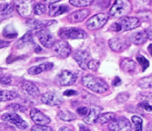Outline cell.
Here are the masks:
<instances>
[{
	"label": "cell",
	"mask_w": 152,
	"mask_h": 131,
	"mask_svg": "<svg viewBox=\"0 0 152 131\" xmlns=\"http://www.w3.org/2000/svg\"><path fill=\"white\" fill-rule=\"evenodd\" d=\"M60 131H62V130H71L70 128H68V127H61V128L59 129Z\"/></svg>",
	"instance_id": "49"
},
{
	"label": "cell",
	"mask_w": 152,
	"mask_h": 131,
	"mask_svg": "<svg viewBox=\"0 0 152 131\" xmlns=\"http://www.w3.org/2000/svg\"><path fill=\"white\" fill-rule=\"evenodd\" d=\"M15 7L9 3H1L0 4V16L2 17H8L11 16L14 12Z\"/></svg>",
	"instance_id": "26"
},
{
	"label": "cell",
	"mask_w": 152,
	"mask_h": 131,
	"mask_svg": "<svg viewBox=\"0 0 152 131\" xmlns=\"http://www.w3.org/2000/svg\"><path fill=\"white\" fill-rule=\"evenodd\" d=\"M145 31H146V33H147L148 39H152V28H148V29L145 30Z\"/></svg>",
	"instance_id": "46"
},
{
	"label": "cell",
	"mask_w": 152,
	"mask_h": 131,
	"mask_svg": "<svg viewBox=\"0 0 152 131\" xmlns=\"http://www.w3.org/2000/svg\"><path fill=\"white\" fill-rule=\"evenodd\" d=\"M22 89L25 91V92L28 94L29 96L32 97H38L39 95V88L36 86L34 83L29 81H25L22 84Z\"/></svg>",
	"instance_id": "23"
},
{
	"label": "cell",
	"mask_w": 152,
	"mask_h": 131,
	"mask_svg": "<svg viewBox=\"0 0 152 131\" xmlns=\"http://www.w3.org/2000/svg\"><path fill=\"white\" fill-rule=\"evenodd\" d=\"M138 108H143L146 111H152V94L143 93L138 96Z\"/></svg>",
	"instance_id": "16"
},
{
	"label": "cell",
	"mask_w": 152,
	"mask_h": 131,
	"mask_svg": "<svg viewBox=\"0 0 152 131\" xmlns=\"http://www.w3.org/2000/svg\"><path fill=\"white\" fill-rule=\"evenodd\" d=\"M14 7L20 16L29 18L34 12L33 0H13Z\"/></svg>",
	"instance_id": "4"
},
{
	"label": "cell",
	"mask_w": 152,
	"mask_h": 131,
	"mask_svg": "<svg viewBox=\"0 0 152 131\" xmlns=\"http://www.w3.org/2000/svg\"><path fill=\"white\" fill-rule=\"evenodd\" d=\"M1 119L6 122H9L13 124L16 127L20 129H26L28 127V124L24 119L21 118L20 115L16 114L15 112H11V114H4L1 115Z\"/></svg>",
	"instance_id": "8"
},
{
	"label": "cell",
	"mask_w": 152,
	"mask_h": 131,
	"mask_svg": "<svg viewBox=\"0 0 152 131\" xmlns=\"http://www.w3.org/2000/svg\"><path fill=\"white\" fill-rule=\"evenodd\" d=\"M11 82H12L11 75L5 74V75H2L1 77H0V83L3 84V85H10Z\"/></svg>",
	"instance_id": "40"
},
{
	"label": "cell",
	"mask_w": 152,
	"mask_h": 131,
	"mask_svg": "<svg viewBox=\"0 0 152 131\" xmlns=\"http://www.w3.org/2000/svg\"><path fill=\"white\" fill-rule=\"evenodd\" d=\"M7 109L13 111V112H16V111H25L26 108H25V106L19 105V103H12V105H9L7 106Z\"/></svg>",
	"instance_id": "36"
},
{
	"label": "cell",
	"mask_w": 152,
	"mask_h": 131,
	"mask_svg": "<svg viewBox=\"0 0 152 131\" xmlns=\"http://www.w3.org/2000/svg\"><path fill=\"white\" fill-rule=\"evenodd\" d=\"M68 11V7L66 5H56L53 4L50 5V8H48V12H50V16L51 17H56L59 16L65 12Z\"/></svg>",
	"instance_id": "24"
},
{
	"label": "cell",
	"mask_w": 152,
	"mask_h": 131,
	"mask_svg": "<svg viewBox=\"0 0 152 131\" xmlns=\"http://www.w3.org/2000/svg\"><path fill=\"white\" fill-rule=\"evenodd\" d=\"M88 112H89V109L85 108V106H80V108H77V114L79 115H81V116H86Z\"/></svg>",
	"instance_id": "41"
},
{
	"label": "cell",
	"mask_w": 152,
	"mask_h": 131,
	"mask_svg": "<svg viewBox=\"0 0 152 131\" xmlns=\"http://www.w3.org/2000/svg\"><path fill=\"white\" fill-rule=\"evenodd\" d=\"M53 54L56 57H58L60 59H64L71 52V47H69V44L64 41H54V44L51 47Z\"/></svg>",
	"instance_id": "6"
},
{
	"label": "cell",
	"mask_w": 152,
	"mask_h": 131,
	"mask_svg": "<svg viewBox=\"0 0 152 131\" xmlns=\"http://www.w3.org/2000/svg\"><path fill=\"white\" fill-rule=\"evenodd\" d=\"M3 35H4L6 38L14 39V38H16V36H18V33L13 29V27H12V26H8V27H6V28L4 29V31H3Z\"/></svg>",
	"instance_id": "32"
},
{
	"label": "cell",
	"mask_w": 152,
	"mask_h": 131,
	"mask_svg": "<svg viewBox=\"0 0 152 131\" xmlns=\"http://www.w3.org/2000/svg\"><path fill=\"white\" fill-rule=\"evenodd\" d=\"M121 69L129 74H134L137 71V65L130 58H123L120 62Z\"/></svg>",
	"instance_id": "17"
},
{
	"label": "cell",
	"mask_w": 152,
	"mask_h": 131,
	"mask_svg": "<svg viewBox=\"0 0 152 131\" xmlns=\"http://www.w3.org/2000/svg\"><path fill=\"white\" fill-rule=\"evenodd\" d=\"M132 11V3L129 0H115V3L110 10V15L113 17H124Z\"/></svg>",
	"instance_id": "3"
},
{
	"label": "cell",
	"mask_w": 152,
	"mask_h": 131,
	"mask_svg": "<svg viewBox=\"0 0 152 131\" xmlns=\"http://www.w3.org/2000/svg\"><path fill=\"white\" fill-rule=\"evenodd\" d=\"M94 2V0H70L69 3L75 7H87Z\"/></svg>",
	"instance_id": "31"
},
{
	"label": "cell",
	"mask_w": 152,
	"mask_h": 131,
	"mask_svg": "<svg viewBox=\"0 0 152 131\" xmlns=\"http://www.w3.org/2000/svg\"><path fill=\"white\" fill-rule=\"evenodd\" d=\"M9 45V41H0V48L6 47Z\"/></svg>",
	"instance_id": "45"
},
{
	"label": "cell",
	"mask_w": 152,
	"mask_h": 131,
	"mask_svg": "<svg viewBox=\"0 0 152 131\" xmlns=\"http://www.w3.org/2000/svg\"><path fill=\"white\" fill-rule=\"evenodd\" d=\"M30 116H31V119L34 121L36 124H44V125H48V124L50 122V118L42 114V111H39L37 108L31 109Z\"/></svg>",
	"instance_id": "15"
},
{
	"label": "cell",
	"mask_w": 152,
	"mask_h": 131,
	"mask_svg": "<svg viewBox=\"0 0 152 131\" xmlns=\"http://www.w3.org/2000/svg\"><path fill=\"white\" fill-rule=\"evenodd\" d=\"M129 41L124 38H114L109 41V47L115 52H121L129 47Z\"/></svg>",
	"instance_id": "11"
},
{
	"label": "cell",
	"mask_w": 152,
	"mask_h": 131,
	"mask_svg": "<svg viewBox=\"0 0 152 131\" xmlns=\"http://www.w3.org/2000/svg\"><path fill=\"white\" fill-rule=\"evenodd\" d=\"M18 97H19V95L16 92H13V91H0V102H7V100L17 99Z\"/></svg>",
	"instance_id": "27"
},
{
	"label": "cell",
	"mask_w": 152,
	"mask_h": 131,
	"mask_svg": "<svg viewBox=\"0 0 152 131\" xmlns=\"http://www.w3.org/2000/svg\"><path fill=\"white\" fill-rule=\"evenodd\" d=\"M54 21H48V22H42V21L35 20V19H28L26 21V25L29 27L31 30H35V31H39L44 28H47L48 26L54 24Z\"/></svg>",
	"instance_id": "20"
},
{
	"label": "cell",
	"mask_w": 152,
	"mask_h": 131,
	"mask_svg": "<svg viewBox=\"0 0 152 131\" xmlns=\"http://www.w3.org/2000/svg\"><path fill=\"white\" fill-rule=\"evenodd\" d=\"M32 130L34 131H53V128L48 127V125H44V124H36L32 127Z\"/></svg>",
	"instance_id": "38"
},
{
	"label": "cell",
	"mask_w": 152,
	"mask_h": 131,
	"mask_svg": "<svg viewBox=\"0 0 152 131\" xmlns=\"http://www.w3.org/2000/svg\"><path fill=\"white\" fill-rule=\"evenodd\" d=\"M34 44V41H33V35L31 32H28L24 35L23 38H21L19 41L16 42V47L17 48H22L25 45L28 44Z\"/></svg>",
	"instance_id": "25"
},
{
	"label": "cell",
	"mask_w": 152,
	"mask_h": 131,
	"mask_svg": "<svg viewBox=\"0 0 152 131\" xmlns=\"http://www.w3.org/2000/svg\"><path fill=\"white\" fill-rule=\"evenodd\" d=\"M100 67V62L99 60H96V59H91L89 63H88V68L92 71H97L98 68Z\"/></svg>",
	"instance_id": "37"
},
{
	"label": "cell",
	"mask_w": 152,
	"mask_h": 131,
	"mask_svg": "<svg viewBox=\"0 0 152 131\" xmlns=\"http://www.w3.org/2000/svg\"><path fill=\"white\" fill-rule=\"evenodd\" d=\"M140 25V20L135 17H121V19L111 25L110 30L113 32H126L135 29Z\"/></svg>",
	"instance_id": "2"
},
{
	"label": "cell",
	"mask_w": 152,
	"mask_h": 131,
	"mask_svg": "<svg viewBox=\"0 0 152 131\" xmlns=\"http://www.w3.org/2000/svg\"><path fill=\"white\" fill-rule=\"evenodd\" d=\"M129 99V93H121L117 97V98H115V100H117V102L118 103H126Z\"/></svg>",
	"instance_id": "39"
},
{
	"label": "cell",
	"mask_w": 152,
	"mask_h": 131,
	"mask_svg": "<svg viewBox=\"0 0 152 131\" xmlns=\"http://www.w3.org/2000/svg\"><path fill=\"white\" fill-rule=\"evenodd\" d=\"M136 59H137L138 63L140 64L142 71H145V69H147L148 66H149V61L143 55H141V54H137L136 55Z\"/></svg>",
	"instance_id": "34"
},
{
	"label": "cell",
	"mask_w": 152,
	"mask_h": 131,
	"mask_svg": "<svg viewBox=\"0 0 152 131\" xmlns=\"http://www.w3.org/2000/svg\"><path fill=\"white\" fill-rule=\"evenodd\" d=\"M63 95L64 96H74V95H77V92L74 90H67L63 93Z\"/></svg>",
	"instance_id": "42"
},
{
	"label": "cell",
	"mask_w": 152,
	"mask_h": 131,
	"mask_svg": "<svg viewBox=\"0 0 152 131\" xmlns=\"http://www.w3.org/2000/svg\"><path fill=\"white\" fill-rule=\"evenodd\" d=\"M82 84L89 90L99 94H103L109 90V86L103 79L95 77L93 75L84 76L82 78Z\"/></svg>",
	"instance_id": "1"
},
{
	"label": "cell",
	"mask_w": 152,
	"mask_h": 131,
	"mask_svg": "<svg viewBox=\"0 0 152 131\" xmlns=\"http://www.w3.org/2000/svg\"><path fill=\"white\" fill-rule=\"evenodd\" d=\"M142 1H143L146 5H149L150 3H151V0H142Z\"/></svg>",
	"instance_id": "48"
},
{
	"label": "cell",
	"mask_w": 152,
	"mask_h": 131,
	"mask_svg": "<svg viewBox=\"0 0 152 131\" xmlns=\"http://www.w3.org/2000/svg\"><path fill=\"white\" fill-rule=\"evenodd\" d=\"M138 86L142 89H151L152 88V75L138 80Z\"/></svg>",
	"instance_id": "30"
},
{
	"label": "cell",
	"mask_w": 152,
	"mask_h": 131,
	"mask_svg": "<svg viewBox=\"0 0 152 131\" xmlns=\"http://www.w3.org/2000/svg\"><path fill=\"white\" fill-rule=\"evenodd\" d=\"M58 117L64 121H72L75 119L74 114L69 111H60L58 112Z\"/></svg>",
	"instance_id": "29"
},
{
	"label": "cell",
	"mask_w": 152,
	"mask_h": 131,
	"mask_svg": "<svg viewBox=\"0 0 152 131\" xmlns=\"http://www.w3.org/2000/svg\"><path fill=\"white\" fill-rule=\"evenodd\" d=\"M115 117V114H113V112H107V114H100L99 117L97 118L96 122L100 124H106V123L110 122Z\"/></svg>",
	"instance_id": "28"
},
{
	"label": "cell",
	"mask_w": 152,
	"mask_h": 131,
	"mask_svg": "<svg viewBox=\"0 0 152 131\" xmlns=\"http://www.w3.org/2000/svg\"><path fill=\"white\" fill-rule=\"evenodd\" d=\"M47 12V6L45 3H38L34 6V13L36 15H42Z\"/></svg>",
	"instance_id": "35"
},
{
	"label": "cell",
	"mask_w": 152,
	"mask_h": 131,
	"mask_svg": "<svg viewBox=\"0 0 152 131\" xmlns=\"http://www.w3.org/2000/svg\"><path fill=\"white\" fill-rule=\"evenodd\" d=\"M109 15L106 13H99L94 15L87 21V27L89 30H98L107 23Z\"/></svg>",
	"instance_id": "7"
},
{
	"label": "cell",
	"mask_w": 152,
	"mask_h": 131,
	"mask_svg": "<svg viewBox=\"0 0 152 131\" xmlns=\"http://www.w3.org/2000/svg\"><path fill=\"white\" fill-rule=\"evenodd\" d=\"M58 36L63 39H81L87 38L86 32L77 28H63L58 32Z\"/></svg>",
	"instance_id": "5"
},
{
	"label": "cell",
	"mask_w": 152,
	"mask_h": 131,
	"mask_svg": "<svg viewBox=\"0 0 152 131\" xmlns=\"http://www.w3.org/2000/svg\"><path fill=\"white\" fill-rule=\"evenodd\" d=\"M2 73H3V69H2V68H0V77L2 76Z\"/></svg>",
	"instance_id": "50"
},
{
	"label": "cell",
	"mask_w": 152,
	"mask_h": 131,
	"mask_svg": "<svg viewBox=\"0 0 152 131\" xmlns=\"http://www.w3.org/2000/svg\"><path fill=\"white\" fill-rule=\"evenodd\" d=\"M36 35H37L39 42L42 44V47L50 48L54 44V36L48 29L44 28L39 30V31H36Z\"/></svg>",
	"instance_id": "10"
},
{
	"label": "cell",
	"mask_w": 152,
	"mask_h": 131,
	"mask_svg": "<svg viewBox=\"0 0 152 131\" xmlns=\"http://www.w3.org/2000/svg\"><path fill=\"white\" fill-rule=\"evenodd\" d=\"M101 111H102L101 106H91L88 114L86 115V116H84V118H83L84 122L87 123V124H92L94 122H96L97 118L99 117Z\"/></svg>",
	"instance_id": "18"
},
{
	"label": "cell",
	"mask_w": 152,
	"mask_h": 131,
	"mask_svg": "<svg viewBox=\"0 0 152 131\" xmlns=\"http://www.w3.org/2000/svg\"><path fill=\"white\" fill-rule=\"evenodd\" d=\"M77 76L74 72L68 71V70H62L58 75V82L61 86H70L75 83Z\"/></svg>",
	"instance_id": "13"
},
{
	"label": "cell",
	"mask_w": 152,
	"mask_h": 131,
	"mask_svg": "<svg viewBox=\"0 0 152 131\" xmlns=\"http://www.w3.org/2000/svg\"><path fill=\"white\" fill-rule=\"evenodd\" d=\"M90 11L88 9H80V10L74 11L68 16V21L70 23H80L86 19Z\"/></svg>",
	"instance_id": "19"
},
{
	"label": "cell",
	"mask_w": 152,
	"mask_h": 131,
	"mask_svg": "<svg viewBox=\"0 0 152 131\" xmlns=\"http://www.w3.org/2000/svg\"><path fill=\"white\" fill-rule=\"evenodd\" d=\"M132 121L133 124V128L136 131H141L142 130V119L137 115H133L132 117Z\"/></svg>",
	"instance_id": "33"
},
{
	"label": "cell",
	"mask_w": 152,
	"mask_h": 131,
	"mask_svg": "<svg viewBox=\"0 0 152 131\" xmlns=\"http://www.w3.org/2000/svg\"><path fill=\"white\" fill-rule=\"evenodd\" d=\"M121 83V79L118 78V77H115V80L113 81V85H114V86H118V85H120Z\"/></svg>",
	"instance_id": "43"
},
{
	"label": "cell",
	"mask_w": 152,
	"mask_h": 131,
	"mask_svg": "<svg viewBox=\"0 0 152 131\" xmlns=\"http://www.w3.org/2000/svg\"><path fill=\"white\" fill-rule=\"evenodd\" d=\"M148 52H149V54L152 56V44L148 47Z\"/></svg>",
	"instance_id": "47"
},
{
	"label": "cell",
	"mask_w": 152,
	"mask_h": 131,
	"mask_svg": "<svg viewBox=\"0 0 152 131\" xmlns=\"http://www.w3.org/2000/svg\"><path fill=\"white\" fill-rule=\"evenodd\" d=\"M0 22H1V19H0Z\"/></svg>",
	"instance_id": "51"
},
{
	"label": "cell",
	"mask_w": 152,
	"mask_h": 131,
	"mask_svg": "<svg viewBox=\"0 0 152 131\" xmlns=\"http://www.w3.org/2000/svg\"><path fill=\"white\" fill-rule=\"evenodd\" d=\"M53 64L50 62H45V63H42V64H39L37 66H33L31 68H29L28 70V73L31 75H38V74H41L42 72H45V71H50V70L53 69Z\"/></svg>",
	"instance_id": "21"
},
{
	"label": "cell",
	"mask_w": 152,
	"mask_h": 131,
	"mask_svg": "<svg viewBox=\"0 0 152 131\" xmlns=\"http://www.w3.org/2000/svg\"><path fill=\"white\" fill-rule=\"evenodd\" d=\"M129 120L126 117H115L112 119L109 123V129L115 130V131H124V130H130Z\"/></svg>",
	"instance_id": "9"
},
{
	"label": "cell",
	"mask_w": 152,
	"mask_h": 131,
	"mask_svg": "<svg viewBox=\"0 0 152 131\" xmlns=\"http://www.w3.org/2000/svg\"><path fill=\"white\" fill-rule=\"evenodd\" d=\"M44 3H47V4H53V3L59 2L60 0H42Z\"/></svg>",
	"instance_id": "44"
},
{
	"label": "cell",
	"mask_w": 152,
	"mask_h": 131,
	"mask_svg": "<svg viewBox=\"0 0 152 131\" xmlns=\"http://www.w3.org/2000/svg\"><path fill=\"white\" fill-rule=\"evenodd\" d=\"M42 102L48 106H59L62 103V99L54 92H47L42 96Z\"/></svg>",
	"instance_id": "14"
},
{
	"label": "cell",
	"mask_w": 152,
	"mask_h": 131,
	"mask_svg": "<svg viewBox=\"0 0 152 131\" xmlns=\"http://www.w3.org/2000/svg\"><path fill=\"white\" fill-rule=\"evenodd\" d=\"M148 39V36L146 31H139L137 33H134L130 36V42L134 44H143L144 42H146Z\"/></svg>",
	"instance_id": "22"
},
{
	"label": "cell",
	"mask_w": 152,
	"mask_h": 131,
	"mask_svg": "<svg viewBox=\"0 0 152 131\" xmlns=\"http://www.w3.org/2000/svg\"><path fill=\"white\" fill-rule=\"evenodd\" d=\"M74 59L76 60V62L78 63V65L80 66L81 69H87L88 68V63L91 60V55L89 52L86 50H76L74 53Z\"/></svg>",
	"instance_id": "12"
}]
</instances>
